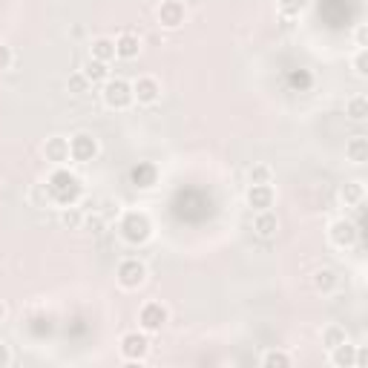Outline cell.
Returning <instances> with one entry per match:
<instances>
[{"label":"cell","instance_id":"cell-1","mask_svg":"<svg viewBox=\"0 0 368 368\" xmlns=\"http://www.w3.org/2000/svg\"><path fill=\"white\" fill-rule=\"evenodd\" d=\"M46 190H49V199H52L55 205L61 207H72V205H78V199L84 196V184L75 173H69V170L58 167L49 173L46 179Z\"/></svg>","mask_w":368,"mask_h":368},{"label":"cell","instance_id":"cell-2","mask_svg":"<svg viewBox=\"0 0 368 368\" xmlns=\"http://www.w3.org/2000/svg\"><path fill=\"white\" fill-rule=\"evenodd\" d=\"M118 230H121V236H124L127 244H144L153 236V222L144 210H127L124 216H121Z\"/></svg>","mask_w":368,"mask_h":368},{"label":"cell","instance_id":"cell-3","mask_svg":"<svg viewBox=\"0 0 368 368\" xmlns=\"http://www.w3.org/2000/svg\"><path fill=\"white\" fill-rule=\"evenodd\" d=\"M101 98L110 110H127L133 107V84H127L124 78H107L104 81V89H101Z\"/></svg>","mask_w":368,"mask_h":368},{"label":"cell","instance_id":"cell-4","mask_svg":"<svg viewBox=\"0 0 368 368\" xmlns=\"http://www.w3.org/2000/svg\"><path fill=\"white\" fill-rule=\"evenodd\" d=\"M147 354H150V337H147V331H130L121 337V357L127 362H141L147 360Z\"/></svg>","mask_w":368,"mask_h":368},{"label":"cell","instance_id":"cell-5","mask_svg":"<svg viewBox=\"0 0 368 368\" xmlns=\"http://www.w3.org/2000/svg\"><path fill=\"white\" fill-rule=\"evenodd\" d=\"M118 285L124 288V290H138L144 282H147V267H144V262H138V259H124L118 265Z\"/></svg>","mask_w":368,"mask_h":368},{"label":"cell","instance_id":"cell-6","mask_svg":"<svg viewBox=\"0 0 368 368\" xmlns=\"http://www.w3.org/2000/svg\"><path fill=\"white\" fill-rule=\"evenodd\" d=\"M328 239H331V244H337V248H354L357 239H360V225L351 222V219H337V222H331V228H328Z\"/></svg>","mask_w":368,"mask_h":368},{"label":"cell","instance_id":"cell-7","mask_svg":"<svg viewBox=\"0 0 368 368\" xmlns=\"http://www.w3.org/2000/svg\"><path fill=\"white\" fill-rule=\"evenodd\" d=\"M98 156V138L89 133H78L69 138V159L78 164H89Z\"/></svg>","mask_w":368,"mask_h":368},{"label":"cell","instance_id":"cell-8","mask_svg":"<svg viewBox=\"0 0 368 368\" xmlns=\"http://www.w3.org/2000/svg\"><path fill=\"white\" fill-rule=\"evenodd\" d=\"M167 320H170V314H167V308H164L161 302H147V305L138 311V325H141V331H147V334L161 331V328L167 325Z\"/></svg>","mask_w":368,"mask_h":368},{"label":"cell","instance_id":"cell-9","mask_svg":"<svg viewBox=\"0 0 368 368\" xmlns=\"http://www.w3.org/2000/svg\"><path fill=\"white\" fill-rule=\"evenodd\" d=\"M133 98L138 104H156L159 98H161V84L156 81V78H150V75H141L135 84H133Z\"/></svg>","mask_w":368,"mask_h":368},{"label":"cell","instance_id":"cell-10","mask_svg":"<svg viewBox=\"0 0 368 368\" xmlns=\"http://www.w3.org/2000/svg\"><path fill=\"white\" fill-rule=\"evenodd\" d=\"M159 23L164 29H179L184 23V3L182 0H164L159 6Z\"/></svg>","mask_w":368,"mask_h":368},{"label":"cell","instance_id":"cell-11","mask_svg":"<svg viewBox=\"0 0 368 368\" xmlns=\"http://www.w3.org/2000/svg\"><path fill=\"white\" fill-rule=\"evenodd\" d=\"M244 199H248V207H253V210H271L277 202V193L271 184H251Z\"/></svg>","mask_w":368,"mask_h":368},{"label":"cell","instance_id":"cell-12","mask_svg":"<svg viewBox=\"0 0 368 368\" xmlns=\"http://www.w3.org/2000/svg\"><path fill=\"white\" fill-rule=\"evenodd\" d=\"M159 182V167L150 164V161H138L133 170H130V184L138 187V190H147Z\"/></svg>","mask_w":368,"mask_h":368},{"label":"cell","instance_id":"cell-13","mask_svg":"<svg viewBox=\"0 0 368 368\" xmlns=\"http://www.w3.org/2000/svg\"><path fill=\"white\" fill-rule=\"evenodd\" d=\"M43 156H46V161H52V164H64V161H69V138H61V135L46 138V144H43Z\"/></svg>","mask_w":368,"mask_h":368},{"label":"cell","instance_id":"cell-14","mask_svg":"<svg viewBox=\"0 0 368 368\" xmlns=\"http://www.w3.org/2000/svg\"><path fill=\"white\" fill-rule=\"evenodd\" d=\"M138 52H141V41H138V35L124 32V35H118V38H115V58H121V61H133V58H138Z\"/></svg>","mask_w":368,"mask_h":368},{"label":"cell","instance_id":"cell-15","mask_svg":"<svg viewBox=\"0 0 368 368\" xmlns=\"http://www.w3.org/2000/svg\"><path fill=\"white\" fill-rule=\"evenodd\" d=\"M253 230H256L262 239H274L277 230H279V219H277V213H274V210H256Z\"/></svg>","mask_w":368,"mask_h":368},{"label":"cell","instance_id":"cell-16","mask_svg":"<svg viewBox=\"0 0 368 368\" xmlns=\"http://www.w3.org/2000/svg\"><path fill=\"white\" fill-rule=\"evenodd\" d=\"M331 362L337 368H354V362H357V346H351L348 339L339 342V346H334L331 348Z\"/></svg>","mask_w":368,"mask_h":368},{"label":"cell","instance_id":"cell-17","mask_svg":"<svg viewBox=\"0 0 368 368\" xmlns=\"http://www.w3.org/2000/svg\"><path fill=\"white\" fill-rule=\"evenodd\" d=\"M362 199H365V187H362V182H348V184H342V187H339V202L346 205V207H357V205H362Z\"/></svg>","mask_w":368,"mask_h":368},{"label":"cell","instance_id":"cell-18","mask_svg":"<svg viewBox=\"0 0 368 368\" xmlns=\"http://www.w3.org/2000/svg\"><path fill=\"white\" fill-rule=\"evenodd\" d=\"M346 156H348V161H354V164H365V161H368V138H365V135H354V138L346 144Z\"/></svg>","mask_w":368,"mask_h":368},{"label":"cell","instance_id":"cell-19","mask_svg":"<svg viewBox=\"0 0 368 368\" xmlns=\"http://www.w3.org/2000/svg\"><path fill=\"white\" fill-rule=\"evenodd\" d=\"M337 285H339V277L331 271V267H323V271L314 274V288L320 290V293H334Z\"/></svg>","mask_w":368,"mask_h":368},{"label":"cell","instance_id":"cell-20","mask_svg":"<svg viewBox=\"0 0 368 368\" xmlns=\"http://www.w3.org/2000/svg\"><path fill=\"white\" fill-rule=\"evenodd\" d=\"M84 75H87V81H89V84H104V81L110 78V69H107V64H104V61L89 58V61H87V66H84Z\"/></svg>","mask_w":368,"mask_h":368},{"label":"cell","instance_id":"cell-21","mask_svg":"<svg viewBox=\"0 0 368 368\" xmlns=\"http://www.w3.org/2000/svg\"><path fill=\"white\" fill-rule=\"evenodd\" d=\"M92 58L110 64L115 58V41H110V38H95L92 41Z\"/></svg>","mask_w":368,"mask_h":368},{"label":"cell","instance_id":"cell-22","mask_svg":"<svg viewBox=\"0 0 368 368\" xmlns=\"http://www.w3.org/2000/svg\"><path fill=\"white\" fill-rule=\"evenodd\" d=\"M277 6H279V15L285 20H293L308 9V0H277Z\"/></svg>","mask_w":368,"mask_h":368},{"label":"cell","instance_id":"cell-23","mask_svg":"<svg viewBox=\"0 0 368 368\" xmlns=\"http://www.w3.org/2000/svg\"><path fill=\"white\" fill-rule=\"evenodd\" d=\"M346 112H348L351 121H365L368 118V98L365 95H354L348 101V107H346Z\"/></svg>","mask_w":368,"mask_h":368},{"label":"cell","instance_id":"cell-24","mask_svg":"<svg viewBox=\"0 0 368 368\" xmlns=\"http://www.w3.org/2000/svg\"><path fill=\"white\" fill-rule=\"evenodd\" d=\"M61 225L69 228V230L84 228V213H81L75 205H72V207H64V210H61Z\"/></svg>","mask_w":368,"mask_h":368},{"label":"cell","instance_id":"cell-25","mask_svg":"<svg viewBox=\"0 0 368 368\" xmlns=\"http://www.w3.org/2000/svg\"><path fill=\"white\" fill-rule=\"evenodd\" d=\"M348 339V334H346V328H339V325H328L325 331H323V346L331 351L334 346H339V342H346Z\"/></svg>","mask_w":368,"mask_h":368},{"label":"cell","instance_id":"cell-26","mask_svg":"<svg viewBox=\"0 0 368 368\" xmlns=\"http://www.w3.org/2000/svg\"><path fill=\"white\" fill-rule=\"evenodd\" d=\"M262 365L265 368H288L290 365V354H285V351H265L262 354Z\"/></svg>","mask_w":368,"mask_h":368},{"label":"cell","instance_id":"cell-27","mask_svg":"<svg viewBox=\"0 0 368 368\" xmlns=\"http://www.w3.org/2000/svg\"><path fill=\"white\" fill-rule=\"evenodd\" d=\"M248 179H251V184H271L274 170L267 167V164H253L251 173H248Z\"/></svg>","mask_w":368,"mask_h":368},{"label":"cell","instance_id":"cell-28","mask_svg":"<svg viewBox=\"0 0 368 368\" xmlns=\"http://www.w3.org/2000/svg\"><path fill=\"white\" fill-rule=\"evenodd\" d=\"M66 87H69V92H75V95H87L89 92V81H87L84 72H72Z\"/></svg>","mask_w":368,"mask_h":368},{"label":"cell","instance_id":"cell-29","mask_svg":"<svg viewBox=\"0 0 368 368\" xmlns=\"http://www.w3.org/2000/svg\"><path fill=\"white\" fill-rule=\"evenodd\" d=\"M354 72H357V78H365L368 75V49H357V55H354Z\"/></svg>","mask_w":368,"mask_h":368},{"label":"cell","instance_id":"cell-30","mask_svg":"<svg viewBox=\"0 0 368 368\" xmlns=\"http://www.w3.org/2000/svg\"><path fill=\"white\" fill-rule=\"evenodd\" d=\"M288 81H290V87H297V89H308L311 87V75H308V72H302V69L300 72H290Z\"/></svg>","mask_w":368,"mask_h":368},{"label":"cell","instance_id":"cell-31","mask_svg":"<svg viewBox=\"0 0 368 368\" xmlns=\"http://www.w3.org/2000/svg\"><path fill=\"white\" fill-rule=\"evenodd\" d=\"M12 66V49L6 43H0V72Z\"/></svg>","mask_w":368,"mask_h":368},{"label":"cell","instance_id":"cell-32","mask_svg":"<svg viewBox=\"0 0 368 368\" xmlns=\"http://www.w3.org/2000/svg\"><path fill=\"white\" fill-rule=\"evenodd\" d=\"M9 362H12V351H9L6 342H0V368H6Z\"/></svg>","mask_w":368,"mask_h":368},{"label":"cell","instance_id":"cell-33","mask_svg":"<svg viewBox=\"0 0 368 368\" xmlns=\"http://www.w3.org/2000/svg\"><path fill=\"white\" fill-rule=\"evenodd\" d=\"M84 225H87V228H92V230L98 233L104 222H101V216H87V219H84Z\"/></svg>","mask_w":368,"mask_h":368},{"label":"cell","instance_id":"cell-34","mask_svg":"<svg viewBox=\"0 0 368 368\" xmlns=\"http://www.w3.org/2000/svg\"><path fill=\"white\" fill-rule=\"evenodd\" d=\"M357 46H360V49L365 46V27H360V29H357Z\"/></svg>","mask_w":368,"mask_h":368},{"label":"cell","instance_id":"cell-35","mask_svg":"<svg viewBox=\"0 0 368 368\" xmlns=\"http://www.w3.org/2000/svg\"><path fill=\"white\" fill-rule=\"evenodd\" d=\"M3 320H6V302L0 300V323H3Z\"/></svg>","mask_w":368,"mask_h":368}]
</instances>
